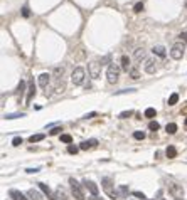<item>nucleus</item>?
I'll return each instance as SVG.
<instances>
[{"mask_svg": "<svg viewBox=\"0 0 187 200\" xmlns=\"http://www.w3.org/2000/svg\"><path fill=\"white\" fill-rule=\"evenodd\" d=\"M101 185H103V190L106 192V195L110 197V199H120L118 197V192L115 190V185H113V180L110 178V177H105V178H101Z\"/></svg>", "mask_w": 187, "mask_h": 200, "instance_id": "nucleus-1", "label": "nucleus"}, {"mask_svg": "<svg viewBox=\"0 0 187 200\" xmlns=\"http://www.w3.org/2000/svg\"><path fill=\"white\" fill-rule=\"evenodd\" d=\"M106 77H108V82L110 84H115L118 82V77H120V67L116 64H110L106 69Z\"/></svg>", "mask_w": 187, "mask_h": 200, "instance_id": "nucleus-2", "label": "nucleus"}, {"mask_svg": "<svg viewBox=\"0 0 187 200\" xmlns=\"http://www.w3.org/2000/svg\"><path fill=\"white\" fill-rule=\"evenodd\" d=\"M184 52H185V44L177 42V44L172 46V49H170V57L175 59V61H179V59H182L184 57Z\"/></svg>", "mask_w": 187, "mask_h": 200, "instance_id": "nucleus-3", "label": "nucleus"}, {"mask_svg": "<svg viewBox=\"0 0 187 200\" xmlns=\"http://www.w3.org/2000/svg\"><path fill=\"white\" fill-rule=\"evenodd\" d=\"M69 185H71V192H72V195H74V199L76 200H84V192H83L81 185L76 182V180L69 178Z\"/></svg>", "mask_w": 187, "mask_h": 200, "instance_id": "nucleus-4", "label": "nucleus"}, {"mask_svg": "<svg viewBox=\"0 0 187 200\" xmlns=\"http://www.w3.org/2000/svg\"><path fill=\"white\" fill-rule=\"evenodd\" d=\"M84 69L83 67H76L74 71H72V74H71V81H72V84L74 86H81L83 82H84Z\"/></svg>", "mask_w": 187, "mask_h": 200, "instance_id": "nucleus-5", "label": "nucleus"}, {"mask_svg": "<svg viewBox=\"0 0 187 200\" xmlns=\"http://www.w3.org/2000/svg\"><path fill=\"white\" fill-rule=\"evenodd\" d=\"M88 71H89V76L93 77V79H100V76H101V62L91 61L88 64Z\"/></svg>", "mask_w": 187, "mask_h": 200, "instance_id": "nucleus-6", "label": "nucleus"}, {"mask_svg": "<svg viewBox=\"0 0 187 200\" xmlns=\"http://www.w3.org/2000/svg\"><path fill=\"white\" fill-rule=\"evenodd\" d=\"M83 185H84V188L91 193V195H94V197H98V193H100V188H98V185L93 182V180H88V178H84L83 180Z\"/></svg>", "mask_w": 187, "mask_h": 200, "instance_id": "nucleus-7", "label": "nucleus"}, {"mask_svg": "<svg viewBox=\"0 0 187 200\" xmlns=\"http://www.w3.org/2000/svg\"><path fill=\"white\" fill-rule=\"evenodd\" d=\"M169 192L174 195V199H182V197H184L182 185H177V183H172V185L169 187Z\"/></svg>", "mask_w": 187, "mask_h": 200, "instance_id": "nucleus-8", "label": "nucleus"}, {"mask_svg": "<svg viewBox=\"0 0 187 200\" xmlns=\"http://www.w3.org/2000/svg\"><path fill=\"white\" fill-rule=\"evenodd\" d=\"M145 73H149V74H153L155 71H157V62H155V59H145Z\"/></svg>", "mask_w": 187, "mask_h": 200, "instance_id": "nucleus-9", "label": "nucleus"}, {"mask_svg": "<svg viewBox=\"0 0 187 200\" xmlns=\"http://www.w3.org/2000/svg\"><path fill=\"white\" fill-rule=\"evenodd\" d=\"M34 96H35V84H34V81L30 79V81H29V89H27V98H26V101L30 103Z\"/></svg>", "mask_w": 187, "mask_h": 200, "instance_id": "nucleus-10", "label": "nucleus"}, {"mask_svg": "<svg viewBox=\"0 0 187 200\" xmlns=\"http://www.w3.org/2000/svg\"><path fill=\"white\" fill-rule=\"evenodd\" d=\"M98 145V140H94V138H91V140L88 141H83L79 145V150H89V148H93V146Z\"/></svg>", "mask_w": 187, "mask_h": 200, "instance_id": "nucleus-11", "label": "nucleus"}, {"mask_svg": "<svg viewBox=\"0 0 187 200\" xmlns=\"http://www.w3.org/2000/svg\"><path fill=\"white\" fill-rule=\"evenodd\" d=\"M37 185H39V188H41V190H42L44 193L47 195V199H49V200H54V193L51 192L49 185H46V183H42V182H41V183H37Z\"/></svg>", "mask_w": 187, "mask_h": 200, "instance_id": "nucleus-12", "label": "nucleus"}, {"mask_svg": "<svg viewBox=\"0 0 187 200\" xmlns=\"http://www.w3.org/2000/svg\"><path fill=\"white\" fill-rule=\"evenodd\" d=\"M49 81H51V76H49L47 73H42L41 76H39V86H41V88H47Z\"/></svg>", "mask_w": 187, "mask_h": 200, "instance_id": "nucleus-13", "label": "nucleus"}, {"mask_svg": "<svg viewBox=\"0 0 187 200\" xmlns=\"http://www.w3.org/2000/svg\"><path fill=\"white\" fill-rule=\"evenodd\" d=\"M9 195L12 197L14 200H29L26 195H24V193H22V192H19V190H14V188L9 192Z\"/></svg>", "mask_w": 187, "mask_h": 200, "instance_id": "nucleus-14", "label": "nucleus"}, {"mask_svg": "<svg viewBox=\"0 0 187 200\" xmlns=\"http://www.w3.org/2000/svg\"><path fill=\"white\" fill-rule=\"evenodd\" d=\"M121 69L127 71V73H130V69H132V62H130V57H128V55L121 57Z\"/></svg>", "mask_w": 187, "mask_h": 200, "instance_id": "nucleus-15", "label": "nucleus"}, {"mask_svg": "<svg viewBox=\"0 0 187 200\" xmlns=\"http://www.w3.org/2000/svg\"><path fill=\"white\" fill-rule=\"evenodd\" d=\"M54 200H68V195H66V192H64V188H57V190L54 192Z\"/></svg>", "mask_w": 187, "mask_h": 200, "instance_id": "nucleus-16", "label": "nucleus"}, {"mask_svg": "<svg viewBox=\"0 0 187 200\" xmlns=\"http://www.w3.org/2000/svg\"><path fill=\"white\" fill-rule=\"evenodd\" d=\"M27 197H29V200H44V199H42V195H41V193H39L37 190H34V188L27 192Z\"/></svg>", "mask_w": 187, "mask_h": 200, "instance_id": "nucleus-17", "label": "nucleus"}, {"mask_svg": "<svg viewBox=\"0 0 187 200\" xmlns=\"http://www.w3.org/2000/svg\"><path fill=\"white\" fill-rule=\"evenodd\" d=\"M116 192H118V197H120V199H125V197H128V193H130L127 185H120Z\"/></svg>", "mask_w": 187, "mask_h": 200, "instance_id": "nucleus-18", "label": "nucleus"}, {"mask_svg": "<svg viewBox=\"0 0 187 200\" xmlns=\"http://www.w3.org/2000/svg\"><path fill=\"white\" fill-rule=\"evenodd\" d=\"M165 155H167V158H175L177 157V150H175V146H167V150H165Z\"/></svg>", "mask_w": 187, "mask_h": 200, "instance_id": "nucleus-19", "label": "nucleus"}, {"mask_svg": "<svg viewBox=\"0 0 187 200\" xmlns=\"http://www.w3.org/2000/svg\"><path fill=\"white\" fill-rule=\"evenodd\" d=\"M152 51H153V54H157L158 57H165V54H167L165 49H164L162 46H155V47L152 49Z\"/></svg>", "mask_w": 187, "mask_h": 200, "instance_id": "nucleus-20", "label": "nucleus"}, {"mask_svg": "<svg viewBox=\"0 0 187 200\" xmlns=\"http://www.w3.org/2000/svg\"><path fill=\"white\" fill-rule=\"evenodd\" d=\"M44 138H46L44 133H37V135H32V136L29 138V141H30V143H37V141H42Z\"/></svg>", "mask_w": 187, "mask_h": 200, "instance_id": "nucleus-21", "label": "nucleus"}, {"mask_svg": "<svg viewBox=\"0 0 187 200\" xmlns=\"http://www.w3.org/2000/svg\"><path fill=\"white\" fill-rule=\"evenodd\" d=\"M165 131L169 133V135H174V133H177V124L175 123H169L165 126Z\"/></svg>", "mask_w": 187, "mask_h": 200, "instance_id": "nucleus-22", "label": "nucleus"}, {"mask_svg": "<svg viewBox=\"0 0 187 200\" xmlns=\"http://www.w3.org/2000/svg\"><path fill=\"white\" fill-rule=\"evenodd\" d=\"M179 101V94L174 93V94H170V98H169V106H174V104H177Z\"/></svg>", "mask_w": 187, "mask_h": 200, "instance_id": "nucleus-23", "label": "nucleus"}, {"mask_svg": "<svg viewBox=\"0 0 187 200\" xmlns=\"http://www.w3.org/2000/svg\"><path fill=\"white\" fill-rule=\"evenodd\" d=\"M155 115H157V111L153 108H147L145 109V118H155Z\"/></svg>", "mask_w": 187, "mask_h": 200, "instance_id": "nucleus-24", "label": "nucleus"}, {"mask_svg": "<svg viewBox=\"0 0 187 200\" xmlns=\"http://www.w3.org/2000/svg\"><path fill=\"white\" fill-rule=\"evenodd\" d=\"M26 113H14V115H5L4 118L5 119H15V118H24Z\"/></svg>", "mask_w": 187, "mask_h": 200, "instance_id": "nucleus-25", "label": "nucleus"}, {"mask_svg": "<svg viewBox=\"0 0 187 200\" xmlns=\"http://www.w3.org/2000/svg\"><path fill=\"white\" fill-rule=\"evenodd\" d=\"M130 77H132V79H140V74H138V69H135V67H132L130 69Z\"/></svg>", "mask_w": 187, "mask_h": 200, "instance_id": "nucleus-26", "label": "nucleus"}, {"mask_svg": "<svg viewBox=\"0 0 187 200\" xmlns=\"http://www.w3.org/2000/svg\"><path fill=\"white\" fill-rule=\"evenodd\" d=\"M135 57L138 61H140L142 57H145V49H143V47H140V49H136V51H135Z\"/></svg>", "mask_w": 187, "mask_h": 200, "instance_id": "nucleus-27", "label": "nucleus"}, {"mask_svg": "<svg viewBox=\"0 0 187 200\" xmlns=\"http://www.w3.org/2000/svg\"><path fill=\"white\" fill-rule=\"evenodd\" d=\"M132 115H133V111H130V109H128V111H123V113H120V115H118V118H120V119H127V118H130Z\"/></svg>", "mask_w": 187, "mask_h": 200, "instance_id": "nucleus-28", "label": "nucleus"}, {"mask_svg": "<svg viewBox=\"0 0 187 200\" xmlns=\"http://www.w3.org/2000/svg\"><path fill=\"white\" fill-rule=\"evenodd\" d=\"M158 128H160V124H158L157 121H150V123H149V130H150V131H157Z\"/></svg>", "mask_w": 187, "mask_h": 200, "instance_id": "nucleus-29", "label": "nucleus"}, {"mask_svg": "<svg viewBox=\"0 0 187 200\" xmlns=\"http://www.w3.org/2000/svg\"><path fill=\"white\" fill-rule=\"evenodd\" d=\"M61 141H63V143H68V145H71L72 138H71V135H61Z\"/></svg>", "mask_w": 187, "mask_h": 200, "instance_id": "nucleus-30", "label": "nucleus"}, {"mask_svg": "<svg viewBox=\"0 0 187 200\" xmlns=\"http://www.w3.org/2000/svg\"><path fill=\"white\" fill-rule=\"evenodd\" d=\"M145 136H147V135H145L143 131H135L133 133V138H135V140H143Z\"/></svg>", "mask_w": 187, "mask_h": 200, "instance_id": "nucleus-31", "label": "nucleus"}, {"mask_svg": "<svg viewBox=\"0 0 187 200\" xmlns=\"http://www.w3.org/2000/svg\"><path fill=\"white\" fill-rule=\"evenodd\" d=\"M78 150H79V146L69 145V146H68V153H71V155H76V153H78Z\"/></svg>", "mask_w": 187, "mask_h": 200, "instance_id": "nucleus-32", "label": "nucleus"}, {"mask_svg": "<svg viewBox=\"0 0 187 200\" xmlns=\"http://www.w3.org/2000/svg\"><path fill=\"white\" fill-rule=\"evenodd\" d=\"M125 93H136L135 88H128V89H121V91H116L115 94H125Z\"/></svg>", "mask_w": 187, "mask_h": 200, "instance_id": "nucleus-33", "label": "nucleus"}, {"mask_svg": "<svg viewBox=\"0 0 187 200\" xmlns=\"http://www.w3.org/2000/svg\"><path fill=\"white\" fill-rule=\"evenodd\" d=\"M12 145H14V146H20V145H22V138H20V136H15V138L12 140Z\"/></svg>", "mask_w": 187, "mask_h": 200, "instance_id": "nucleus-34", "label": "nucleus"}, {"mask_svg": "<svg viewBox=\"0 0 187 200\" xmlns=\"http://www.w3.org/2000/svg\"><path fill=\"white\" fill-rule=\"evenodd\" d=\"M133 10H135L136 13H138V12H142V10H143V4H142V2H138V4H135V7H133Z\"/></svg>", "mask_w": 187, "mask_h": 200, "instance_id": "nucleus-35", "label": "nucleus"}, {"mask_svg": "<svg viewBox=\"0 0 187 200\" xmlns=\"http://www.w3.org/2000/svg\"><path fill=\"white\" fill-rule=\"evenodd\" d=\"M133 195H135L136 199H142V200L147 199V197H145V193H142V192H133Z\"/></svg>", "mask_w": 187, "mask_h": 200, "instance_id": "nucleus-36", "label": "nucleus"}, {"mask_svg": "<svg viewBox=\"0 0 187 200\" xmlns=\"http://www.w3.org/2000/svg\"><path fill=\"white\" fill-rule=\"evenodd\" d=\"M110 59H111V55H105V57L101 59V66H105L106 62H110Z\"/></svg>", "mask_w": 187, "mask_h": 200, "instance_id": "nucleus-37", "label": "nucleus"}, {"mask_svg": "<svg viewBox=\"0 0 187 200\" xmlns=\"http://www.w3.org/2000/svg\"><path fill=\"white\" fill-rule=\"evenodd\" d=\"M22 15H24V17H29V15H30V12H29V9H27V7H24V9H22Z\"/></svg>", "mask_w": 187, "mask_h": 200, "instance_id": "nucleus-38", "label": "nucleus"}, {"mask_svg": "<svg viewBox=\"0 0 187 200\" xmlns=\"http://www.w3.org/2000/svg\"><path fill=\"white\" fill-rule=\"evenodd\" d=\"M49 133H51V135H59V133H61V128H52Z\"/></svg>", "mask_w": 187, "mask_h": 200, "instance_id": "nucleus-39", "label": "nucleus"}, {"mask_svg": "<svg viewBox=\"0 0 187 200\" xmlns=\"http://www.w3.org/2000/svg\"><path fill=\"white\" fill-rule=\"evenodd\" d=\"M27 173H37V172H39V168H27Z\"/></svg>", "mask_w": 187, "mask_h": 200, "instance_id": "nucleus-40", "label": "nucleus"}, {"mask_svg": "<svg viewBox=\"0 0 187 200\" xmlns=\"http://www.w3.org/2000/svg\"><path fill=\"white\" fill-rule=\"evenodd\" d=\"M93 116H96V113H88V115H84V119H89V118H93Z\"/></svg>", "mask_w": 187, "mask_h": 200, "instance_id": "nucleus-41", "label": "nucleus"}, {"mask_svg": "<svg viewBox=\"0 0 187 200\" xmlns=\"http://www.w3.org/2000/svg\"><path fill=\"white\" fill-rule=\"evenodd\" d=\"M180 39H182L184 42L187 44V32H182V34H180Z\"/></svg>", "mask_w": 187, "mask_h": 200, "instance_id": "nucleus-42", "label": "nucleus"}, {"mask_svg": "<svg viewBox=\"0 0 187 200\" xmlns=\"http://www.w3.org/2000/svg\"><path fill=\"white\" fill-rule=\"evenodd\" d=\"M184 124H185V126H187V118H185V121H184Z\"/></svg>", "mask_w": 187, "mask_h": 200, "instance_id": "nucleus-43", "label": "nucleus"}, {"mask_svg": "<svg viewBox=\"0 0 187 200\" xmlns=\"http://www.w3.org/2000/svg\"><path fill=\"white\" fill-rule=\"evenodd\" d=\"M175 200H184V199H175Z\"/></svg>", "mask_w": 187, "mask_h": 200, "instance_id": "nucleus-44", "label": "nucleus"}, {"mask_svg": "<svg viewBox=\"0 0 187 200\" xmlns=\"http://www.w3.org/2000/svg\"><path fill=\"white\" fill-rule=\"evenodd\" d=\"M160 200H165V199H160Z\"/></svg>", "mask_w": 187, "mask_h": 200, "instance_id": "nucleus-45", "label": "nucleus"}]
</instances>
